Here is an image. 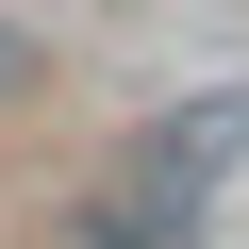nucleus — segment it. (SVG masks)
<instances>
[{
	"label": "nucleus",
	"mask_w": 249,
	"mask_h": 249,
	"mask_svg": "<svg viewBox=\"0 0 249 249\" xmlns=\"http://www.w3.org/2000/svg\"><path fill=\"white\" fill-rule=\"evenodd\" d=\"M232 150H249V83H216L199 116L133 133V166H116V199H100V249H166V232H199V199H216Z\"/></svg>",
	"instance_id": "f257e3e1"
},
{
	"label": "nucleus",
	"mask_w": 249,
	"mask_h": 249,
	"mask_svg": "<svg viewBox=\"0 0 249 249\" xmlns=\"http://www.w3.org/2000/svg\"><path fill=\"white\" fill-rule=\"evenodd\" d=\"M17 83H34V34H17V17H0V100H17Z\"/></svg>",
	"instance_id": "f03ea898"
}]
</instances>
